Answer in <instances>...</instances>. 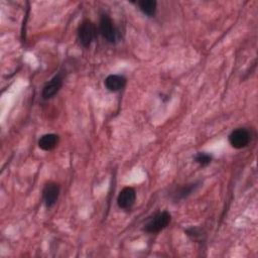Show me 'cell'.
I'll return each instance as SVG.
<instances>
[{
	"label": "cell",
	"instance_id": "obj_1",
	"mask_svg": "<svg viewBox=\"0 0 258 258\" xmlns=\"http://www.w3.org/2000/svg\"><path fill=\"white\" fill-rule=\"evenodd\" d=\"M171 221V216L168 212H158L154 214L144 225V231L147 233H158L165 229Z\"/></svg>",
	"mask_w": 258,
	"mask_h": 258
},
{
	"label": "cell",
	"instance_id": "obj_2",
	"mask_svg": "<svg viewBox=\"0 0 258 258\" xmlns=\"http://www.w3.org/2000/svg\"><path fill=\"white\" fill-rule=\"evenodd\" d=\"M77 35L80 44L84 47H89L97 35L95 24L89 19L83 20L78 27Z\"/></svg>",
	"mask_w": 258,
	"mask_h": 258
},
{
	"label": "cell",
	"instance_id": "obj_3",
	"mask_svg": "<svg viewBox=\"0 0 258 258\" xmlns=\"http://www.w3.org/2000/svg\"><path fill=\"white\" fill-rule=\"evenodd\" d=\"M99 29L102 36L110 43H115L119 39V31L114 26L112 19L107 14H102L99 24Z\"/></svg>",
	"mask_w": 258,
	"mask_h": 258
},
{
	"label": "cell",
	"instance_id": "obj_4",
	"mask_svg": "<svg viewBox=\"0 0 258 258\" xmlns=\"http://www.w3.org/2000/svg\"><path fill=\"white\" fill-rule=\"evenodd\" d=\"M229 142L236 149L244 148L250 142V133L245 128L235 129L229 135Z\"/></svg>",
	"mask_w": 258,
	"mask_h": 258
},
{
	"label": "cell",
	"instance_id": "obj_5",
	"mask_svg": "<svg viewBox=\"0 0 258 258\" xmlns=\"http://www.w3.org/2000/svg\"><path fill=\"white\" fill-rule=\"evenodd\" d=\"M60 187L56 182H47L42 190V199L46 208H51L56 203L59 196Z\"/></svg>",
	"mask_w": 258,
	"mask_h": 258
},
{
	"label": "cell",
	"instance_id": "obj_6",
	"mask_svg": "<svg viewBox=\"0 0 258 258\" xmlns=\"http://www.w3.org/2000/svg\"><path fill=\"white\" fill-rule=\"evenodd\" d=\"M136 201V191L133 187H124L118 195L117 204L120 209H130Z\"/></svg>",
	"mask_w": 258,
	"mask_h": 258
},
{
	"label": "cell",
	"instance_id": "obj_7",
	"mask_svg": "<svg viewBox=\"0 0 258 258\" xmlns=\"http://www.w3.org/2000/svg\"><path fill=\"white\" fill-rule=\"evenodd\" d=\"M61 87H62V75L57 74L49 82H47L43 87L41 92L42 98L45 100L52 98L54 95L57 94V92L60 90Z\"/></svg>",
	"mask_w": 258,
	"mask_h": 258
},
{
	"label": "cell",
	"instance_id": "obj_8",
	"mask_svg": "<svg viewBox=\"0 0 258 258\" xmlns=\"http://www.w3.org/2000/svg\"><path fill=\"white\" fill-rule=\"evenodd\" d=\"M126 85V78L121 75H110L105 80V87L110 92H118Z\"/></svg>",
	"mask_w": 258,
	"mask_h": 258
},
{
	"label": "cell",
	"instance_id": "obj_9",
	"mask_svg": "<svg viewBox=\"0 0 258 258\" xmlns=\"http://www.w3.org/2000/svg\"><path fill=\"white\" fill-rule=\"evenodd\" d=\"M59 142V137L56 134L49 133L42 135L38 140V146L44 151H50L54 149Z\"/></svg>",
	"mask_w": 258,
	"mask_h": 258
},
{
	"label": "cell",
	"instance_id": "obj_10",
	"mask_svg": "<svg viewBox=\"0 0 258 258\" xmlns=\"http://www.w3.org/2000/svg\"><path fill=\"white\" fill-rule=\"evenodd\" d=\"M199 186V182H192L189 184H185L182 185L180 187H178L174 192H173V199L176 201L179 200H183L185 198H187L188 196H190Z\"/></svg>",
	"mask_w": 258,
	"mask_h": 258
},
{
	"label": "cell",
	"instance_id": "obj_11",
	"mask_svg": "<svg viewBox=\"0 0 258 258\" xmlns=\"http://www.w3.org/2000/svg\"><path fill=\"white\" fill-rule=\"evenodd\" d=\"M140 11L147 16H153L156 12L157 2L155 0H141L137 2Z\"/></svg>",
	"mask_w": 258,
	"mask_h": 258
},
{
	"label": "cell",
	"instance_id": "obj_12",
	"mask_svg": "<svg viewBox=\"0 0 258 258\" xmlns=\"http://www.w3.org/2000/svg\"><path fill=\"white\" fill-rule=\"evenodd\" d=\"M212 159H213L212 155L205 153V152H198L195 156V161L203 167L208 166L211 163Z\"/></svg>",
	"mask_w": 258,
	"mask_h": 258
},
{
	"label": "cell",
	"instance_id": "obj_13",
	"mask_svg": "<svg viewBox=\"0 0 258 258\" xmlns=\"http://www.w3.org/2000/svg\"><path fill=\"white\" fill-rule=\"evenodd\" d=\"M186 234L189 236V237H191L192 239H195V240H197L198 238H201L202 237V230L200 229V228H189V229H187L186 231Z\"/></svg>",
	"mask_w": 258,
	"mask_h": 258
}]
</instances>
